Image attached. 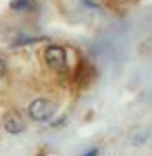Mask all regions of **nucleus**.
Instances as JSON below:
<instances>
[{"instance_id":"7","label":"nucleus","mask_w":152,"mask_h":156,"mask_svg":"<svg viewBox=\"0 0 152 156\" xmlns=\"http://www.w3.org/2000/svg\"><path fill=\"white\" fill-rule=\"evenodd\" d=\"M6 73V58L4 56H0V77Z\"/></svg>"},{"instance_id":"2","label":"nucleus","mask_w":152,"mask_h":156,"mask_svg":"<svg viewBox=\"0 0 152 156\" xmlns=\"http://www.w3.org/2000/svg\"><path fill=\"white\" fill-rule=\"evenodd\" d=\"M54 110H56L54 102H50V100H46V98H38V100H34V102L29 104V108H27L29 117H31L34 121H38V123L50 121L52 115H54Z\"/></svg>"},{"instance_id":"4","label":"nucleus","mask_w":152,"mask_h":156,"mask_svg":"<svg viewBox=\"0 0 152 156\" xmlns=\"http://www.w3.org/2000/svg\"><path fill=\"white\" fill-rule=\"evenodd\" d=\"M11 9L17 12H34L38 11V2L35 0H13Z\"/></svg>"},{"instance_id":"9","label":"nucleus","mask_w":152,"mask_h":156,"mask_svg":"<svg viewBox=\"0 0 152 156\" xmlns=\"http://www.w3.org/2000/svg\"><path fill=\"white\" fill-rule=\"evenodd\" d=\"M98 154H100V150H98V148H92V150H88L83 156H98Z\"/></svg>"},{"instance_id":"5","label":"nucleus","mask_w":152,"mask_h":156,"mask_svg":"<svg viewBox=\"0 0 152 156\" xmlns=\"http://www.w3.org/2000/svg\"><path fill=\"white\" fill-rule=\"evenodd\" d=\"M44 37H19L13 46H29V44H38V42H42Z\"/></svg>"},{"instance_id":"3","label":"nucleus","mask_w":152,"mask_h":156,"mask_svg":"<svg viewBox=\"0 0 152 156\" xmlns=\"http://www.w3.org/2000/svg\"><path fill=\"white\" fill-rule=\"evenodd\" d=\"M2 127H4V131L11 133V135H17V133H23L25 129V121L23 117L19 115V112H15V110H11L4 119H2Z\"/></svg>"},{"instance_id":"8","label":"nucleus","mask_w":152,"mask_h":156,"mask_svg":"<svg viewBox=\"0 0 152 156\" xmlns=\"http://www.w3.org/2000/svg\"><path fill=\"white\" fill-rule=\"evenodd\" d=\"M65 121H67V117H60V119L52 121V123H50V127H60V125H63V123H65Z\"/></svg>"},{"instance_id":"1","label":"nucleus","mask_w":152,"mask_h":156,"mask_svg":"<svg viewBox=\"0 0 152 156\" xmlns=\"http://www.w3.org/2000/svg\"><path fill=\"white\" fill-rule=\"evenodd\" d=\"M44 60L46 65L52 69L54 73H69V60H67V50L59 46V44H50L46 50H44Z\"/></svg>"},{"instance_id":"6","label":"nucleus","mask_w":152,"mask_h":156,"mask_svg":"<svg viewBox=\"0 0 152 156\" xmlns=\"http://www.w3.org/2000/svg\"><path fill=\"white\" fill-rule=\"evenodd\" d=\"M146 137H148V131H144L142 135H136V137H133V146H140L142 142L146 140Z\"/></svg>"}]
</instances>
